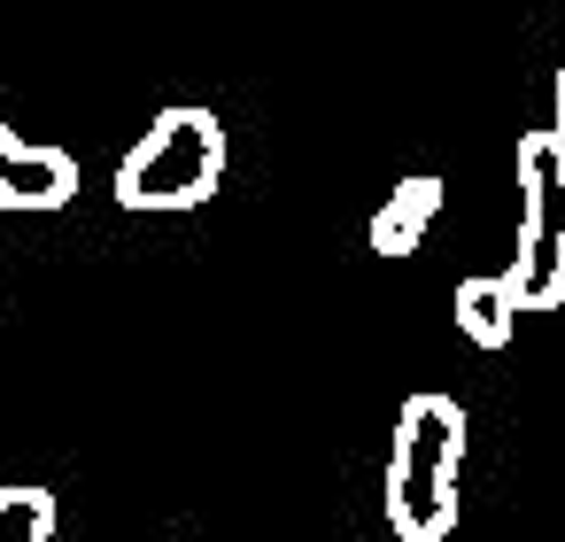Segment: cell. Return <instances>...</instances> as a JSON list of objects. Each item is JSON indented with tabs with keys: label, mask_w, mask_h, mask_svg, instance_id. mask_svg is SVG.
<instances>
[{
	"label": "cell",
	"mask_w": 565,
	"mask_h": 542,
	"mask_svg": "<svg viewBox=\"0 0 565 542\" xmlns=\"http://www.w3.org/2000/svg\"><path fill=\"white\" fill-rule=\"evenodd\" d=\"M457 465H465V403L441 387L411 395L387 442V527L403 542H441L457 527Z\"/></svg>",
	"instance_id": "obj_1"
},
{
	"label": "cell",
	"mask_w": 565,
	"mask_h": 542,
	"mask_svg": "<svg viewBox=\"0 0 565 542\" xmlns=\"http://www.w3.org/2000/svg\"><path fill=\"white\" fill-rule=\"evenodd\" d=\"M225 187V125L194 102L163 109L117 163V202L125 210H202Z\"/></svg>",
	"instance_id": "obj_2"
},
{
	"label": "cell",
	"mask_w": 565,
	"mask_h": 542,
	"mask_svg": "<svg viewBox=\"0 0 565 542\" xmlns=\"http://www.w3.org/2000/svg\"><path fill=\"white\" fill-rule=\"evenodd\" d=\"M519 248L503 264L519 310H557L565 302V140L526 132L519 140Z\"/></svg>",
	"instance_id": "obj_3"
},
{
	"label": "cell",
	"mask_w": 565,
	"mask_h": 542,
	"mask_svg": "<svg viewBox=\"0 0 565 542\" xmlns=\"http://www.w3.org/2000/svg\"><path fill=\"white\" fill-rule=\"evenodd\" d=\"M63 202H78V156L24 140L9 179H0V210H63Z\"/></svg>",
	"instance_id": "obj_4"
},
{
	"label": "cell",
	"mask_w": 565,
	"mask_h": 542,
	"mask_svg": "<svg viewBox=\"0 0 565 542\" xmlns=\"http://www.w3.org/2000/svg\"><path fill=\"white\" fill-rule=\"evenodd\" d=\"M434 210H441V179H434V171H411V179H395V194H387V202L372 210V225H364L372 256H411V248L426 241Z\"/></svg>",
	"instance_id": "obj_5"
},
{
	"label": "cell",
	"mask_w": 565,
	"mask_h": 542,
	"mask_svg": "<svg viewBox=\"0 0 565 542\" xmlns=\"http://www.w3.org/2000/svg\"><path fill=\"white\" fill-rule=\"evenodd\" d=\"M457 326H465V341H480V349H511V333H519V295H511V279H503V272H472V279L457 287Z\"/></svg>",
	"instance_id": "obj_6"
},
{
	"label": "cell",
	"mask_w": 565,
	"mask_h": 542,
	"mask_svg": "<svg viewBox=\"0 0 565 542\" xmlns=\"http://www.w3.org/2000/svg\"><path fill=\"white\" fill-rule=\"evenodd\" d=\"M0 542H55V496L32 480L0 488Z\"/></svg>",
	"instance_id": "obj_7"
},
{
	"label": "cell",
	"mask_w": 565,
	"mask_h": 542,
	"mask_svg": "<svg viewBox=\"0 0 565 542\" xmlns=\"http://www.w3.org/2000/svg\"><path fill=\"white\" fill-rule=\"evenodd\" d=\"M550 132L565 140V63H557V86H550Z\"/></svg>",
	"instance_id": "obj_8"
},
{
	"label": "cell",
	"mask_w": 565,
	"mask_h": 542,
	"mask_svg": "<svg viewBox=\"0 0 565 542\" xmlns=\"http://www.w3.org/2000/svg\"><path fill=\"white\" fill-rule=\"evenodd\" d=\"M17 148H24V140H17L9 125H0V179H9V163H17Z\"/></svg>",
	"instance_id": "obj_9"
}]
</instances>
